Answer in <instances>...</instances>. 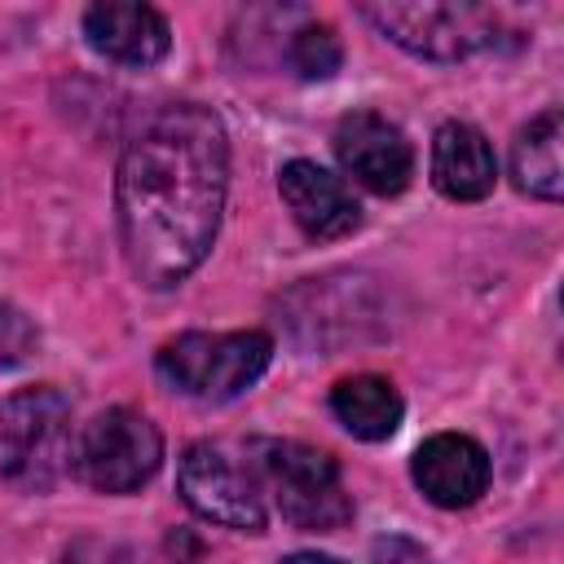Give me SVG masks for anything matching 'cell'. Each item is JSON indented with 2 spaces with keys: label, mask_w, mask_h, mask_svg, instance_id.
Returning <instances> with one entry per match:
<instances>
[{
  "label": "cell",
  "mask_w": 564,
  "mask_h": 564,
  "mask_svg": "<svg viewBox=\"0 0 564 564\" xmlns=\"http://www.w3.org/2000/svg\"><path fill=\"white\" fill-rule=\"evenodd\" d=\"M84 35L101 57L123 62V66H154L172 44V31H167L163 13L150 9V4H137V0L93 4L84 13Z\"/></svg>",
  "instance_id": "obj_11"
},
{
  "label": "cell",
  "mask_w": 564,
  "mask_h": 564,
  "mask_svg": "<svg viewBox=\"0 0 564 564\" xmlns=\"http://www.w3.org/2000/svg\"><path fill=\"white\" fill-rule=\"evenodd\" d=\"M282 564H339L335 555H317V551H295V555H286Z\"/></svg>",
  "instance_id": "obj_17"
},
{
  "label": "cell",
  "mask_w": 564,
  "mask_h": 564,
  "mask_svg": "<svg viewBox=\"0 0 564 564\" xmlns=\"http://www.w3.org/2000/svg\"><path fill=\"white\" fill-rule=\"evenodd\" d=\"M335 159L339 167L366 185L370 194H401L414 176V150L397 123L375 110H352L335 128Z\"/></svg>",
  "instance_id": "obj_8"
},
{
  "label": "cell",
  "mask_w": 564,
  "mask_h": 564,
  "mask_svg": "<svg viewBox=\"0 0 564 564\" xmlns=\"http://www.w3.org/2000/svg\"><path fill=\"white\" fill-rule=\"evenodd\" d=\"M494 181H498V159L489 137L458 119L441 123L432 141V185L454 203H476L494 189Z\"/></svg>",
  "instance_id": "obj_12"
},
{
  "label": "cell",
  "mask_w": 564,
  "mask_h": 564,
  "mask_svg": "<svg viewBox=\"0 0 564 564\" xmlns=\"http://www.w3.org/2000/svg\"><path fill=\"white\" fill-rule=\"evenodd\" d=\"M414 485L423 489L427 502L436 507H471L489 489V454L480 441L463 432H436L414 449Z\"/></svg>",
  "instance_id": "obj_9"
},
{
  "label": "cell",
  "mask_w": 564,
  "mask_h": 564,
  "mask_svg": "<svg viewBox=\"0 0 564 564\" xmlns=\"http://www.w3.org/2000/svg\"><path fill=\"white\" fill-rule=\"evenodd\" d=\"M229 189V141L207 106L159 110L123 150L115 176L128 269L163 291L185 282L212 251Z\"/></svg>",
  "instance_id": "obj_1"
},
{
  "label": "cell",
  "mask_w": 564,
  "mask_h": 564,
  "mask_svg": "<svg viewBox=\"0 0 564 564\" xmlns=\"http://www.w3.org/2000/svg\"><path fill=\"white\" fill-rule=\"evenodd\" d=\"M330 410L357 441H388L401 427L405 405L383 375H348L330 388Z\"/></svg>",
  "instance_id": "obj_14"
},
{
  "label": "cell",
  "mask_w": 564,
  "mask_h": 564,
  "mask_svg": "<svg viewBox=\"0 0 564 564\" xmlns=\"http://www.w3.org/2000/svg\"><path fill=\"white\" fill-rule=\"evenodd\" d=\"M70 463L84 485L101 494H132L159 471L163 436L145 414L115 405L84 423L79 441L70 445Z\"/></svg>",
  "instance_id": "obj_5"
},
{
  "label": "cell",
  "mask_w": 564,
  "mask_h": 564,
  "mask_svg": "<svg viewBox=\"0 0 564 564\" xmlns=\"http://www.w3.org/2000/svg\"><path fill=\"white\" fill-rule=\"evenodd\" d=\"M176 489H181L185 507L212 524L242 529V533L264 529V502H260L256 480L212 441H198L185 449V458L176 467Z\"/></svg>",
  "instance_id": "obj_7"
},
{
  "label": "cell",
  "mask_w": 564,
  "mask_h": 564,
  "mask_svg": "<svg viewBox=\"0 0 564 564\" xmlns=\"http://www.w3.org/2000/svg\"><path fill=\"white\" fill-rule=\"evenodd\" d=\"M361 18L375 22L392 44L427 62H458L498 35V13L480 4H361Z\"/></svg>",
  "instance_id": "obj_6"
},
{
  "label": "cell",
  "mask_w": 564,
  "mask_h": 564,
  "mask_svg": "<svg viewBox=\"0 0 564 564\" xmlns=\"http://www.w3.org/2000/svg\"><path fill=\"white\" fill-rule=\"evenodd\" d=\"M13 330H26V322H22V313H13L9 304H0V357H4V361H18V357H22V348L13 344Z\"/></svg>",
  "instance_id": "obj_16"
},
{
  "label": "cell",
  "mask_w": 564,
  "mask_h": 564,
  "mask_svg": "<svg viewBox=\"0 0 564 564\" xmlns=\"http://www.w3.org/2000/svg\"><path fill=\"white\" fill-rule=\"evenodd\" d=\"M70 463V401L57 388H22L0 401V489L44 494Z\"/></svg>",
  "instance_id": "obj_2"
},
{
  "label": "cell",
  "mask_w": 564,
  "mask_h": 564,
  "mask_svg": "<svg viewBox=\"0 0 564 564\" xmlns=\"http://www.w3.org/2000/svg\"><path fill=\"white\" fill-rule=\"evenodd\" d=\"M256 467L269 480L282 520H291L295 529L330 533L352 520V498L344 494V480L330 454L304 441H264L256 449Z\"/></svg>",
  "instance_id": "obj_4"
},
{
  "label": "cell",
  "mask_w": 564,
  "mask_h": 564,
  "mask_svg": "<svg viewBox=\"0 0 564 564\" xmlns=\"http://www.w3.org/2000/svg\"><path fill=\"white\" fill-rule=\"evenodd\" d=\"M511 181L520 194L555 203L564 194V163H560V110H542L529 119L511 141Z\"/></svg>",
  "instance_id": "obj_13"
},
{
  "label": "cell",
  "mask_w": 564,
  "mask_h": 564,
  "mask_svg": "<svg viewBox=\"0 0 564 564\" xmlns=\"http://www.w3.org/2000/svg\"><path fill=\"white\" fill-rule=\"evenodd\" d=\"M344 62V48H339V35L322 22L313 26H300L295 40H291V66L304 75V79H326L335 75Z\"/></svg>",
  "instance_id": "obj_15"
},
{
  "label": "cell",
  "mask_w": 564,
  "mask_h": 564,
  "mask_svg": "<svg viewBox=\"0 0 564 564\" xmlns=\"http://www.w3.org/2000/svg\"><path fill=\"white\" fill-rule=\"evenodd\" d=\"M278 194H282L291 220L317 242L344 238V234H352L361 225V207L352 203L348 185L335 172H326V167H317L308 159H291L278 172Z\"/></svg>",
  "instance_id": "obj_10"
},
{
  "label": "cell",
  "mask_w": 564,
  "mask_h": 564,
  "mask_svg": "<svg viewBox=\"0 0 564 564\" xmlns=\"http://www.w3.org/2000/svg\"><path fill=\"white\" fill-rule=\"evenodd\" d=\"M269 357H273V339L264 330H225V335L189 330L167 339L154 366L185 397L229 401L269 370Z\"/></svg>",
  "instance_id": "obj_3"
}]
</instances>
